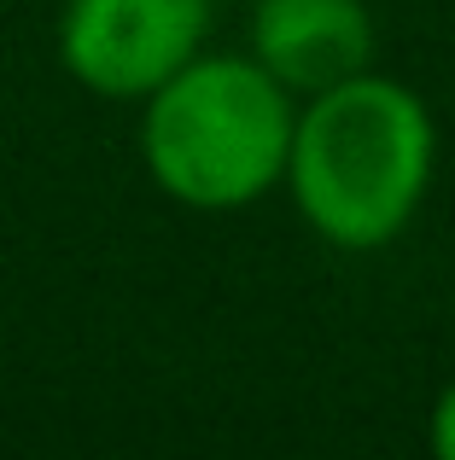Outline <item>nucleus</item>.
<instances>
[{
    "mask_svg": "<svg viewBox=\"0 0 455 460\" xmlns=\"http://www.w3.org/2000/svg\"><path fill=\"white\" fill-rule=\"evenodd\" d=\"M433 449L455 460V379L444 385V396H438V408H433Z\"/></svg>",
    "mask_w": 455,
    "mask_h": 460,
    "instance_id": "obj_5",
    "label": "nucleus"
},
{
    "mask_svg": "<svg viewBox=\"0 0 455 460\" xmlns=\"http://www.w3.org/2000/svg\"><path fill=\"white\" fill-rule=\"evenodd\" d=\"M438 135L415 88L391 76H362L316 93L292 128L286 181L327 245L374 251L409 227L433 181Z\"/></svg>",
    "mask_w": 455,
    "mask_h": 460,
    "instance_id": "obj_1",
    "label": "nucleus"
},
{
    "mask_svg": "<svg viewBox=\"0 0 455 460\" xmlns=\"http://www.w3.org/2000/svg\"><path fill=\"white\" fill-rule=\"evenodd\" d=\"M374 53V23L362 0H263L251 23V58L286 93H327L362 76Z\"/></svg>",
    "mask_w": 455,
    "mask_h": 460,
    "instance_id": "obj_4",
    "label": "nucleus"
},
{
    "mask_svg": "<svg viewBox=\"0 0 455 460\" xmlns=\"http://www.w3.org/2000/svg\"><path fill=\"white\" fill-rule=\"evenodd\" d=\"M292 128V93L257 58H187L147 93L140 157L170 199L239 210L286 181Z\"/></svg>",
    "mask_w": 455,
    "mask_h": 460,
    "instance_id": "obj_2",
    "label": "nucleus"
},
{
    "mask_svg": "<svg viewBox=\"0 0 455 460\" xmlns=\"http://www.w3.org/2000/svg\"><path fill=\"white\" fill-rule=\"evenodd\" d=\"M210 30V0H70L58 58L88 93L147 100L170 82Z\"/></svg>",
    "mask_w": 455,
    "mask_h": 460,
    "instance_id": "obj_3",
    "label": "nucleus"
}]
</instances>
